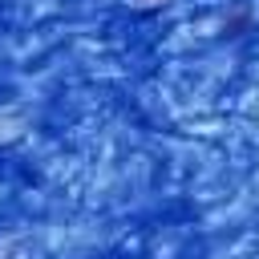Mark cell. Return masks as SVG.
I'll use <instances>...</instances> for the list:
<instances>
[{"label":"cell","instance_id":"1","mask_svg":"<svg viewBox=\"0 0 259 259\" xmlns=\"http://www.w3.org/2000/svg\"><path fill=\"white\" fill-rule=\"evenodd\" d=\"M251 24H255V12H251V8H235V12L223 20V40H235V36L251 32Z\"/></svg>","mask_w":259,"mask_h":259},{"label":"cell","instance_id":"2","mask_svg":"<svg viewBox=\"0 0 259 259\" xmlns=\"http://www.w3.org/2000/svg\"><path fill=\"white\" fill-rule=\"evenodd\" d=\"M146 4H150V0H146Z\"/></svg>","mask_w":259,"mask_h":259}]
</instances>
